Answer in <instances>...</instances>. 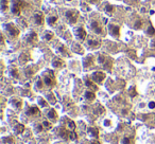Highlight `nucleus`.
<instances>
[{
	"instance_id": "37998d69",
	"label": "nucleus",
	"mask_w": 155,
	"mask_h": 144,
	"mask_svg": "<svg viewBox=\"0 0 155 144\" xmlns=\"http://www.w3.org/2000/svg\"><path fill=\"white\" fill-rule=\"evenodd\" d=\"M149 108H151V109L155 108V102H150L149 103Z\"/></svg>"
},
{
	"instance_id": "6e6552de",
	"label": "nucleus",
	"mask_w": 155,
	"mask_h": 144,
	"mask_svg": "<svg viewBox=\"0 0 155 144\" xmlns=\"http://www.w3.org/2000/svg\"><path fill=\"white\" fill-rule=\"evenodd\" d=\"M93 64H95V57H93V55H92V54L87 55L85 58L83 59L84 69H89V68H92L93 66Z\"/></svg>"
},
{
	"instance_id": "a211bd4d",
	"label": "nucleus",
	"mask_w": 155,
	"mask_h": 144,
	"mask_svg": "<svg viewBox=\"0 0 155 144\" xmlns=\"http://www.w3.org/2000/svg\"><path fill=\"white\" fill-rule=\"evenodd\" d=\"M24 130V126L22 124H20V123H16V124L14 125V127H13V131H14L16 135L22 134Z\"/></svg>"
},
{
	"instance_id": "5701e85b",
	"label": "nucleus",
	"mask_w": 155,
	"mask_h": 144,
	"mask_svg": "<svg viewBox=\"0 0 155 144\" xmlns=\"http://www.w3.org/2000/svg\"><path fill=\"white\" fill-rule=\"evenodd\" d=\"M121 144H134V139H133V137L125 136L124 138L121 140Z\"/></svg>"
},
{
	"instance_id": "f257e3e1",
	"label": "nucleus",
	"mask_w": 155,
	"mask_h": 144,
	"mask_svg": "<svg viewBox=\"0 0 155 144\" xmlns=\"http://www.w3.org/2000/svg\"><path fill=\"white\" fill-rule=\"evenodd\" d=\"M43 81L45 83V86L48 88H52L55 85V77H54V73L51 70H47L43 73Z\"/></svg>"
},
{
	"instance_id": "7ed1b4c3",
	"label": "nucleus",
	"mask_w": 155,
	"mask_h": 144,
	"mask_svg": "<svg viewBox=\"0 0 155 144\" xmlns=\"http://www.w3.org/2000/svg\"><path fill=\"white\" fill-rule=\"evenodd\" d=\"M4 30H5V32L8 33V35L10 36L11 38H16L19 35V30L16 28L13 23L5 24V26H4Z\"/></svg>"
},
{
	"instance_id": "412c9836",
	"label": "nucleus",
	"mask_w": 155,
	"mask_h": 144,
	"mask_svg": "<svg viewBox=\"0 0 155 144\" xmlns=\"http://www.w3.org/2000/svg\"><path fill=\"white\" fill-rule=\"evenodd\" d=\"M84 98H85L87 101H93V100L96 99V94H95L93 91L87 90V91H85V93H84Z\"/></svg>"
},
{
	"instance_id": "9b49d317",
	"label": "nucleus",
	"mask_w": 155,
	"mask_h": 144,
	"mask_svg": "<svg viewBox=\"0 0 155 144\" xmlns=\"http://www.w3.org/2000/svg\"><path fill=\"white\" fill-rule=\"evenodd\" d=\"M26 116H39V109L37 106H30L27 108L26 110Z\"/></svg>"
},
{
	"instance_id": "20e7f679",
	"label": "nucleus",
	"mask_w": 155,
	"mask_h": 144,
	"mask_svg": "<svg viewBox=\"0 0 155 144\" xmlns=\"http://www.w3.org/2000/svg\"><path fill=\"white\" fill-rule=\"evenodd\" d=\"M22 2L21 0H12V6H11V12L14 15H19L21 11Z\"/></svg>"
},
{
	"instance_id": "4c0bfd02",
	"label": "nucleus",
	"mask_w": 155,
	"mask_h": 144,
	"mask_svg": "<svg viewBox=\"0 0 155 144\" xmlns=\"http://www.w3.org/2000/svg\"><path fill=\"white\" fill-rule=\"evenodd\" d=\"M2 141H3L4 143L13 144V139L11 138V137H4V138H2Z\"/></svg>"
},
{
	"instance_id": "aec40b11",
	"label": "nucleus",
	"mask_w": 155,
	"mask_h": 144,
	"mask_svg": "<svg viewBox=\"0 0 155 144\" xmlns=\"http://www.w3.org/2000/svg\"><path fill=\"white\" fill-rule=\"evenodd\" d=\"M44 129H45V127H44V125H43V123H34L33 124V130L35 134H40Z\"/></svg>"
},
{
	"instance_id": "2f4dec72",
	"label": "nucleus",
	"mask_w": 155,
	"mask_h": 144,
	"mask_svg": "<svg viewBox=\"0 0 155 144\" xmlns=\"http://www.w3.org/2000/svg\"><path fill=\"white\" fill-rule=\"evenodd\" d=\"M9 9V1L8 0H2L1 1V10L2 12H5Z\"/></svg>"
},
{
	"instance_id": "c9c22d12",
	"label": "nucleus",
	"mask_w": 155,
	"mask_h": 144,
	"mask_svg": "<svg viewBox=\"0 0 155 144\" xmlns=\"http://www.w3.org/2000/svg\"><path fill=\"white\" fill-rule=\"evenodd\" d=\"M106 59L107 58H106L104 55H99V57H98V63L101 64V65H103V64L106 61Z\"/></svg>"
},
{
	"instance_id": "ddd939ff",
	"label": "nucleus",
	"mask_w": 155,
	"mask_h": 144,
	"mask_svg": "<svg viewBox=\"0 0 155 144\" xmlns=\"http://www.w3.org/2000/svg\"><path fill=\"white\" fill-rule=\"evenodd\" d=\"M10 104L12 105L15 109H20L21 108V106H22L21 100L18 99V98H12V99L10 100Z\"/></svg>"
},
{
	"instance_id": "e433bc0d",
	"label": "nucleus",
	"mask_w": 155,
	"mask_h": 144,
	"mask_svg": "<svg viewBox=\"0 0 155 144\" xmlns=\"http://www.w3.org/2000/svg\"><path fill=\"white\" fill-rule=\"evenodd\" d=\"M141 27H142V21H141L140 19L136 20L135 23H134V28H135V29H140Z\"/></svg>"
},
{
	"instance_id": "6ab92c4d",
	"label": "nucleus",
	"mask_w": 155,
	"mask_h": 144,
	"mask_svg": "<svg viewBox=\"0 0 155 144\" xmlns=\"http://www.w3.org/2000/svg\"><path fill=\"white\" fill-rule=\"evenodd\" d=\"M44 85H45V83H44V81H43V77H36V79H35V83H34V86H35V88L37 89V90H42L43 88H44Z\"/></svg>"
},
{
	"instance_id": "c756f323",
	"label": "nucleus",
	"mask_w": 155,
	"mask_h": 144,
	"mask_svg": "<svg viewBox=\"0 0 155 144\" xmlns=\"http://www.w3.org/2000/svg\"><path fill=\"white\" fill-rule=\"evenodd\" d=\"M29 59H30V57H29V55L28 54H26V53H22L21 55H20V57H19V60H20V63L21 64L27 63Z\"/></svg>"
},
{
	"instance_id": "79ce46f5",
	"label": "nucleus",
	"mask_w": 155,
	"mask_h": 144,
	"mask_svg": "<svg viewBox=\"0 0 155 144\" xmlns=\"http://www.w3.org/2000/svg\"><path fill=\"white\" fill-rule=\"evenodd\" d=\"M70 139H71V140H76V139H78V136H77L76 132H73V131L71 132V135H70Z\"/></svg>"
},
{
	"instance_id": "f03ea898",
	"label": "nucleus",
	"mask_w": 155,
	"mask_h": 144,
	"mask_svg": "<svg viewBox=\"0 0 155 144\" xmlns=\"http://www.w3.org/2000/svg\"><path fill=\"white\" fill-rule=\"evenodd\" d=\"M54 134H55L58 138L63 139V140H68V139H70V135H71V132L68 131V128H65V127H63V126H60V127L54 128Z\"/></svg>"
},
{
	"instance_id": "c85d7f7f",
	"label": "nucleus",
	"mask_w": 155,
	"mask_h": 144,
	"mask_svg": "<svg viewBox=\"0 0 155 144\" xmlns=\"http://www.w3.org/2000/svg\"><path fill=\"white\" fill-rule=\"evenodd\" d=\"M44 38L47 40V42H50V40L53 38V33H52V32H50V31H46V32H45Z\"/></svg>"
},
{
	"instance_id": "a19ab883",
	"label": "nucleus",
	"mask_w": 155,
	"mask_h": 144,
	"mask_svg": "<svg viewBox=\"0 0 155 144\" xmlns=\"http://www.w3.org/2000/svg\"><path fill=\"white\" fill-rule=\"evenodd\" d=\"M105 11L107 13H114V6L111 5V4H107V5H105Z\"/></svg>"
},
{
	"instance_id": "58836bf2",
	"label": "nucleus",
	"mask_w": 155,
	"mask_h": 144,
	"mask_svg": "<svg viewBox=\"0 0 155 144\" xmlns=\"http://www.w3.org/2000/svg\"><path fill=\"white\" fill-rule=\"evenodd\" d=\"M147 33H148V35H150V36H152V35H154V34H155V30H154V28L151 26V24L149 26V29H148Z\"/></svg>"
},
{
	"instance_id": "ea45409f",
	"label": "nucleus",
	"mask_w": 155,
	"mask_h": 144,
	"mask_svg": "<svg viewBox=\"0 0 155 144\" xmlns=\"http://www.w3.org/2000/svg\"><path fill=\"white\" fill-rule=\"evenodd\" d=\"M43 125H44V127H45V129H50L52 127V125H51V123L50 122H48V121H43Z\"/></svg>"
},
{
	"instance_id": "09e8293b",
	"label": "nucleus",
	"mask_w": 155,
	"mask_h": 144,
	"mask_svg": "<svg viewBox=\"0 0 155 144\" xmlns=\"http://www.w3.org/2000/svg\"><path fill=\"white\" fill-rule=\"evenodd\" d=\"M55 144H58V143H55Z\"/></svg>"
},
{
	"instance_id": "c03bdc74",
	"label": "nucleus",
	"mask_w": 155,
	"mask_h": 144,
	"mask_svg": "<svg viewBox=\"0 0 155 144\" xmlns=\"http://www.w3.org/2000/svg\"><path fill=\"white\" fill-rule=\"evenodd\" d=\"M90 144H101V143H100L97 139H92V140L90 141Z\"/></svg>"
},
{
	"instance_id": "f704fd0d",
	"label": "nucleus",
	"mask_w": 155,
	"mask_h": 144,
	"mask_svg": "<svg viewBox=\"0 0 155 144\" xmlns=\"http://www.w3.org/2000/svg\"><path fill=\"white\" fill-rule=\"evenodd\" d=\"M38 104H39V106H42V107H47L48 106L46 100L42 99V98H39V99H38Z\"/></svg>"
},
{
	"instance_id": "423d86ee",
	"label": "nucleus",
	"mask_w": 155,
	"mask_h": 144,
	"mask_svg": "<svg viewBox=\"0 0 155 144\" xmlns=\"http://www.w3.org/2000/svg\"><path fill=\"white\" fill-rule=\"evenodd\" d=\"M65 16H66V18H67V20L69 21V23L74 24L78 21V17H79V14H78L77 12H74V11L68 10L67 12L65 13Z\"/></svg>"
},
{
	"instance_id": "4be33fe9",
	"label": "nucleus",
	"mask_w": 155,
	"mask_h": 144,
	"mask_svg": "<svg viewBox=\"0 0 155 144\" xmlns=\"http://www.w3.org/2000/svg\"><path fill=\"white\" fill-rule=\"evenodd\" d=\"M35 71H36L35 67H34V66H30V67H28L26 70H24V73H26L27 76H32Z\"/></svg>"
},
{
	"instance_id": "7c9ffc66",
	"label": "nucleus",
	"mask_w": 155,
	"mask_h": 144,
	"mask_svg": "<svg viewBox=\"0 0 155 144\" xmlns=\"http://www.w3.org/2000/svg\"><path fill=\"white\" fill-rule=\"evenodd\" d=\"M129 94L131 98H135L136 95H137V91H136V87L132 86L131 88L129 89Z\"/></svg>"
},
{
	"instance_id": "473e14b6",
	"label": "nucleus",
	"mask_w": 155,
	"mask_h": 144,
	"mask_svg": "<svg viewBox=\"0 0 155 144\" xmlns=\"http://www.w3.org/2000/svg\"><path fill=\"white\" fill-rule=\"evenodd\" d=\"M99 27H100V23H99V21H98V20H92V23H90V28H92V31H93V30H96L97 28H99Z\"/></svg>"
},
{
	"instance_id": "f3484780",
	"label": "nucleus",
	"mask_w": 155,
	"mask_h": 144,
	"mask_svg": "<svg viewBox=\"0 0 155 144\" xmlns=\"http://www.w3.org/2000/svg\"><path fill=\"white\" fill-rule=\"evenodd\" d=\"M51 65H52V67L53 68H62L64 66V61L58 57H54L53 59H52Z\"/></svg>"
},
{
	"instance_id": "de8ad7c7",
	"label": "nucleus",
	"mask_w": 155,
	"mask_h": 144,
	"mask_svg": "<svg viewBox=\"0 0 155 144\" xmlns=\"http://www.w3.org/2000/svg\"><path fill=\"white\" fill-rule=\"evenodd\" d=\"M67 1H71V0H67Z\"/></svg>"
},
{
	"instance_id": "dca6fc26",
	"label": "nucleus",
	"mask_w": 155,
	"mask_h": 144,
	"mask_svg": "<svg viewBox=\"0 0 155 144\" xmlns=\"http://www.w3.org/2000/svg\"><path fill=\"white\" fill-rule=\"evenodd\" d=\"M87 134L92 139H98V137H99V131H98V129L96 127H89L87 129Z\"/></svg>"
},
{
	"instance_id": "39448f33",
	"label": "nucleus",
	"mask_w": 155,
	"mask_h": 144,
	"mask_svg": "<svg viewBox=\"0 0 155 144\" xmlns=\"http://www.w3.org/2000/svg\"><path fill=\"white\" fill-rule=\"evenodd\" d=\"M92 81L95 82L97 84H101L102 82L105 79V73L102 72V71H96L92 74Z\"/></svg>"
},
{
	"instance_id": "b1692460",
	"label": "nucleus",
	"mask_w": 155,
	"mask_h": 144,
	"mask_svg": "<svg viewBox=\"0 0 155 144\" xmlns=\"http://www.w3.org/2000/svg\"><path fill=\"white\" fill-rule=\"evenodd\" d=\"M85 85L87 86L88 88L93 89V90H97V89H98V87L95 85V83H93L92 81H90V79H85Z\"/></svg>"
},
{
	"instance_id": "72a5a7b5",
	"label": "nucleus",
	"mask_w": 155,
	"mask_h": 144,
	"mask_svg": "<svg viewBox=\"0 0 155 144\" xmlns=\"http://www.w3.org/2000/svg\"><path fill=\"white\" fill-rule=\"evenodd\" d=\"M47 98H48V101H49L51 104H54L56 101H55V98H54V95L52 94V93H48L47 94Z\"/></svg>"
},
{
	"instance_id": "a878e982",
	"label": "nucleus",
	"mask_w": 155,
	"mask_h": 144,
	"mask_svg": "<svg viewBox=\"0 0 155 144\" xmlns=\"http://www.w3.org/2000/svg\"><path fill=\"white\" fill-rule=\"evenodd\" d=\"M66 124H67V128L68 129L72 130V131L76 129V124H74V122H72V121L69 120V119H66Z\"/></svg>"
},
{
	"instance_id": "bb28decb",
	"label": "nucleus",
	"mask_w": 155,
	"mask_h": 144,
	"mask_svg": "<svg viewBox=\"0 0 155 144\" xmlns=\"http://www.w3.org/2000/svg\"><path fill=\"white\" fill-rule=\"evenodd\" d=\"M9 73H10V75L12 77H14V79H18V77H19V73H18V70L16 69V68H11Z\"/></svg>"
},
{
	"instance_id": "4468645a",
	"label": "nucleus",
	"mask_w": 155,
	"mask_h": 144,
	"mask_svg": "<svg viewBox=\"0 0 155 144\" xmlns=\"http://www.w3.org/2000/svg\"><path fill=\"white\" fill-rule=\"evenodd\" d=\"M100 42L97 39H92V38H89V39L87 40V47L89 48V49H97V48L100 47Z\"/></svg>"
},
{
	"instance_id": "1a4fd4ad",
	"label": "nucleus",
	"mask_w": 155,
	"mask_h": 144,
	"mask_svg": "<svg viewBox=\"0 0 155 144\" xmlns=\"http://www.w3.org/2000/svg\"><path fill=\"white\" fill-rule=\"evenodd\" d=\"M108 31L111 36L115 38H118L120 36V27L117 24H109L108 26Z\"/></svg>"
},
{
	"instance_id": "a18cd8bd",
	"label": "nucleus",
	"mask_w": 155,
	"mask_h": 144,
	"mask_svg": "<svg viewBox=\"0 0 155 144\" xmlns=\"http://www.w3.org/2000/svg\"><path fill=\"white\" fill-rule=\"evenodd\" d=\"M88 2H92V3H93V2H97L98 0H87Z\"/></svg>"
},
{
	"instance_id": "2eb2a0df",
	"label": "nucleus",
	"mask_w": 155,
	"mask_h": 144,
	"mask_svg": "<svg viewBox=\"0 0 155 144\" xmlns=\"http://www.w3.org/2000/svg\"><path fill=\"white\" fill-rule=\"evenodd\" d=\"M47 118H48V120H50L51 122H55V121L58 120V113H56V111L54 110V109H50L47 112Z\"/></svg>"
},
{
	"instance_id": "49530a36",
	"label": "nucleus",
	"mask_w": 155,
	"mask_h": 144,
	"mask_svg": "<svg viewBox=\"0 0 155 144\" xmlns=\"http://www.w3.org/2000/svg\"><path fill=\"white\" fill-rule=\"evenodd\" d=\"M152 45H153V47H154V48H155V42H153V43H152Z\"/></svg>"
},
{
	"instance_id": "cd10ccee",
	"label": "nucleus",
	"mask_w": 155,
	"mask_h": 144,
	"mask_svg": "<svg viewBox=\"0 0 155 144\" xmlns=\"http://www.w3.org/2000/svg\"><path fill=\"white\" fill-rule=\"evenodd\" d=\"M47 21H48V23H49L50 26H53V24L58 21V16H55V15L54 16H49L48 19H47Z\"/></svg>"
},
{
	"instance_id": "9d476101",
	"label": "nucleus",
	"mask_w": 155,
	"mask_h": 144,
	"mask_svg": "<svg viewBox=\"0 0 155 144\" xmlns=\"http://www.w3.org/2000/svg\"><path fill=\"white\" fill-rule=\"evenodd\" d=\"M33 22L37 26H43L45 22L44 20V16L40 12H35L33 15Z\"/></svg>"
},
{
	"instance_id": "393cba45",
	"label": "nucleus",
	"mask_w": 155,
	"mask_h": 144,
	"mask_svg": "<svg viewBox=\"0 0 155 144\" xmlns=\"http://www.w3.org/2000/svg\"><path fill=\"white\" fill-rule=\"evenodd\" d=\"M58 53L62 54V55H68L67 50H66V48L64 47V45H62V43H60V45L58 46Z\"/></svg>"
},
{
	"instance_id": "f8f14e48",
	"label": "nucleus",
	"mask_w": 155,
	"mask_h": 144,
	"mask_svg": "<svg viewBox=\"0 0 155 144\" xmlns=\"http://www.w3.org/2000/svg\"><path fill=\"white\" fill-rule=\"evenodd\" d=\"M24 39H26V42L28 43H34L37 42V34H36L35 32H30V33L24 37Z\"/></svg>"
},
{
	"instance_id": "0eeeda50",
	"label": "nucleus",
	"mask_w": 155,
	"mask_h": 144,
	"mask_svg": "<svg viewBox=\"0 0 155 144\" xmlns=\"http://www.w3.org/2000/svg\"><path fill=\"white\" fill-rule=\"evenodd\" d=\"M74 35H76V37L79 40H84L86 38V36H87V33H86L85 29L83 27H78L74 30Z\"/></svg>"
}]
</instances>
